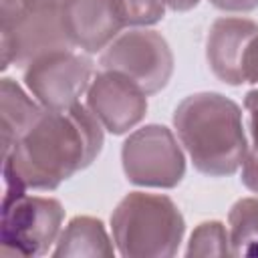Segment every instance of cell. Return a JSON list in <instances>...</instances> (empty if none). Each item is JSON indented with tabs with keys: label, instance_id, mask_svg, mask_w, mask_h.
Segmentation results:
<instances>
[{
	"label": "cell",
	"instance_id": "obj_20",
	"mask_svg": "<svg viewBox=\"0 0 258 258\" xmlns=\"http://www.w3.org/2000/svg\"><path fill=\"white\" fill-rule=\"evenodd\" d=\"M163 4L173 12H187L200 4V0H163Z\"/></svg>",
	"mask_w": 258,
	"mask_h": 258
},
{
	"label": "cell",
	"instance_id": "obj_14",
	"mask_svg": "<svg viewBox=\"0 0 258 258\" xmlns=\"http://www.w3.org/2000/svg\"><path fill=\"white\" fill-rule=\"evenodd\" d=\"M232 256H258V198L238 200L228 214Z\"/></svg>",
	"mask_w": 258,
	"mask_h": 258
},
{
	"label": "cell",
	"instance_id": "obj_12",
	"mask_svg": "<svg viewBox=\"0 0 258 258\" xmlns=\"http://www.w3.org/2000/svg\"><path fill=\"white\" fill-rule=\"evenodd\" d=\"M115 246L107 236V230L99 218L93 216H75L67 228L60 232L52 256H81L95 258L105 256L111 258L115 254Z\"/></svg>",
	"mask_w": 258,
	"mask_h": 258
},
{
	"label": "cell",
	"instance_id": "obj_17",
	"mask_svg": "<svg viewBox=\"0 0 258 258\" xmlns=\"http://www.w3.org/2000/svg\"><path fill=\"white\" fill-rule=\"evenodd\" d=\"M125 26H149L165 16L163 0H117Z\"/></svg>",
	"mask_w": 258,
	"mask_h": 258
},
{
	"label": "cell",
	"instance_id": "obj_9",
	"mask_svg": "<svg viewBox=\"0 0 258 258\" xmlns=\"http://www.w3.org/2000/svg\"><path fill=\"white\" fill-rule=\"evenodd\" d=\"M87 109L111 135H123L147 113L143 89L119 71H101L87 89Z\"/></svg>",
	"mask_w": 258,
	"mask_h": 258
},
{
	"label": "cell",
	"instance_id": "obj_3",
	"mask_svg": "<svg viewBox=\"0 0 258 258\" xmlns=\"http://www.w3.org/2000/svg\"><path fill=\"white\" fill-rule=\"evenodd\" d=\"M111 232L125 258H169L179 250L185 220L171 198L129 191L111 214Z\"/></svg>",
	"mask_w": 258,
	"mask_h": 258
},
{
	"label": "cell",
	"instance_id": "obj_8",
	"mask_svg": "<svg viewBox=\"0 0 258 258\" xmlns=\"http://www.w3.org/2000/svg\"><path fill=\"white\" fill-rule=\"evenodd\" d=\"M22 71L26 89L48 111H62L77 105L93 81V60L75 48L44 52Z\"/></svg>",
	"mask_w": 258,
	"mask_h": 258
},
{
	"label": "cell",
	"instance_id": "obj_18",
	"mask_svg": "<svg viewBox=\"0 0 258 258\" xmlns=\"http://www.w3.org/2000/svg\"><path fill=\"white\" fill-rule=\"evenodd\" d=\"M242 71H244V83L258 85V34L250 40V44L244 52Z\"/></svg>",
	"mask_w": 258,
	"mask_h": 258
},
{
	"label": "cell",
	"instance_id": "obj_4",
	"mask_svg": "<svg viewBox=\"0 0 258 258\" xmlns=\"http://www.w3.org/2000/svg\"><path fill=\"white\" fill-rule=\"evenodd\" d=\"M2 71L24 69L44 52L75 48L62 24V0H2Z\"/></svg>",
	"mask_w": 258,
	"mask_h": 258
},
{
	"label": "cell",
	"instance_id": "obj_2",
	"mask_svg": "<svg viewBox=\"0 0 258 258\" xmlns=\"http://www.w3.org/2000/svg\"><path fill=\"white\" fill-rule=\"evenodd\" d=\"M173 129L194 167L210 177L234 175L248 153L240 107L222 93H194L173 111Z\"/></svg>",
	"mask_w": 258,
	"mask_h": 258
},
{
	"label": "cell",
	"instance_id": "obj_6",
	"mask_svg": "<svg viewBox=\"0 0 258 258\" xmlns=\"http://www.w3.org/2000/svg\"><path fill=\"white\" fill-rule=\"evenodd\" d=\"M64 210L58 200L20 196L2 204L0 242L4 254L42 256L60 236Z\"/></svg>",
	"mask_w": 258,
	"mask_h": 258
},
{
	"label": "cell",
	"instance_id": "obj_13",
	"mask_svg": "<svg viewBox=\"0 0 258 258\" xmlns=\"http://www.w3.org/2000/svg\"><path fill=\"white\" fill-rule=\"evenodd\" d=\"M0 111H2V155L36 123L44 113L40 103H34L24 89L12 81L2 79L0 83Z\"/></svg>",
	"mask_w": 258,
	"mask_h": 258
},
{
	"label": "cell",
	"instance_id": "obj_15",
	"mask_svg": "<svg viewBox=\"0 0 258 258\" xmlns=\"http://www.w3.org/2000/svg\"><path fill=\"white\" fill-rule=\"evenodd\" d=\"M230 254V236L222 222L208 220L198 224L191 232L185 256H228Z\"/></svg>",
	"mask_w": 258,
	"mask_h": 258
},
{
	"label": "cell",
	"instance_id": "obj_16",
	"mask_svg": "<svg viewBox=\"0 0 258 258\" xmlns=\"http://www.w3.org/2000/svg\"><path fill=\"white\" fill-rule=\"evenodd\" d=\"M244 109L248 113V131H250V145L248 153L242 163V183L250 191L258 194V89L248 91L244 97Z\"/></svg>",
	"mask_w": 258,
	"mask_h": 258
},
{
	"label": "cell",
	"instance_id": "obj_11",
	"mask_svg": "<svg viewBox=\"0 0 258 258\" xmlns=\"http://www.w3.org/2000/svg\"><path fill=\"white\" fill-rule=\"evenodd\" d=\"M258 34V24L248 18L222 16L210 26L206 38V58L216 79L238 87L244 83V52Z\"/></svg>",
	"mask_w": 258,
	"mask_h": 258
},
{
	"label": "cell",
	"instance_id": "obj_19",
	"mask_svg": "<svg viewBox=\"0 0 258 258\" xmlns=\"http://www.w3.org/2000/svg\"><path fill=\"white\" fill-rule=\"evenodd\" d=\"M210 4L224 12H252L258 8V0H210Z\"/></svg>",
	"mask_w": 258,
	"mask_h": 258
},
{
	"label": "cell",
	"instance_id": "obj_7",
	"mask_svg": "<svg viewBox=\"0 0 258 258\" xmlns=\"http://www.w3.org/2000/svg\"><path fill=\"white\" fill-rule=\"evenodd\" d=\"M99 64L105 71L123 73L149 97L169 83L173 73V52L159 32L133 28L119 34L101 52Z\"/></svg>",
	"mask_w": 258,
	"mask_h": 258
},
{
	"label": "cell",
	"instance_id": "obj_10",
	"mask_svg": "<svg viewBox=\"0 0 258 258\" xmlns=\"http://www.w3.org/2000/svg\"><path fill=\"white\" fill-rule=\"evenodd\" d=\"M64 32L75 48L103 52L125 28L117 0H62Z\"/></svg>",
	"mask_w": 258,
	"mask_h": 258
},
{
	"label": "cell",
	"instance_id": "obj_1",
	"mask_svg": "<svg viewBox=\"0 0 258 258\" xmlns=\"http://www.w3.org/2000/svg\"><path fill=\"white\" fill-rule=\"evenodd\" d=\"M103 141V125L87 105L77 103L62 111L44 109L2 155V204L24 196L26 189H56L97 159Z\"/></svg>",
	"mask_w": 258,
	"mask_h": 258
},
{
	"label": "cell",
	"instance_id": "obj_5",
	"mask_svg": "<svg viewBox=\"0 0 258 258\" xmlns=\"http://www.w3.org/2000/svg\"><path fill=\"white\" fill-rule=\"evenodd\" d=\"M125 177L141 187L171 189L185 175V157L175 135L165 125H145L135 129L121 147Z\"/></svg>",
	"mask_w": 258,
	"mask_h": 258
}]
</instances>
